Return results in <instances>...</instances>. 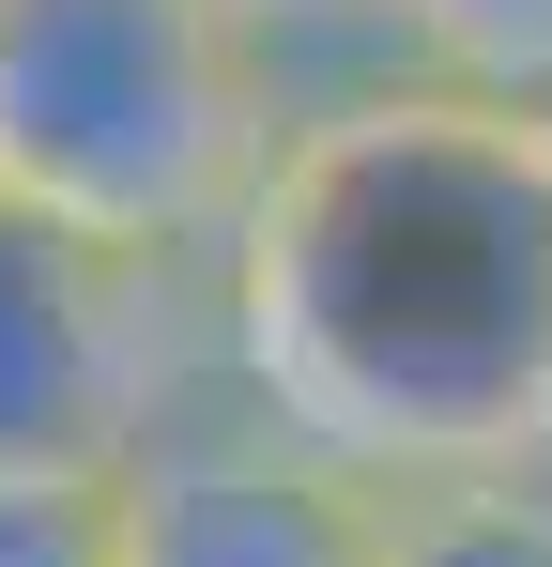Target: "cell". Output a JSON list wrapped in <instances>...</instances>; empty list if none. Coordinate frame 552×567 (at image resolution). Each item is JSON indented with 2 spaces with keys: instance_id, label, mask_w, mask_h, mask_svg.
Returning <instances> with one entry per match:
<instances>
[{
  "instance_id": "6da1fadb",
  "label": "cell",
  "mask_w": 552,
  "mask_h": 567,
  "mask_svg": "<svg viewBox=\"0 0 552 567\" xmlns=\"http://www.w3.org/2000/svg\"><path fill=\"white\" fill-rule=\"evenodd\" d=\"M215 291V399L368 491L552 475V107L446 78L292 93Z\"/></svg>"
},
{
  "instance_id": "7a4b0ae2",
  "label": "cell",
  "mask_w": 552,
  "mask_h": 567,
  "mask_svg": "<svg viewBox=\"0 0 552 567\" xmlns=\"http://www.w3.org/2000/svg\"><path fill=\"white\" fill-rule=\"evenodd\" d=\"M276 123L292 78L215 0H0V199L78 246L200 277Z\"/></svg>"
},
{
  "instance_id": "3957f363",
  "label": "cell",
  "mask_w": 552,
  "mask_h": 567,
  "mask_svg": "<svg viewBox=\"0 0 552 567\" xmlns=\"http://www.w3.org/2000/svg\"><path fill=\"white\" fill-rule=\"evenodd\" d=\"M215 399V291L0 199V475H123Z\"/></svg>"
},
{
  "instance_id": "277c9868",
  "label": "cell",
  "mask_w": 552,
  "mask_h": 567,
  "mask_svg": "<svg viewBox=\"0 0 552 567\" xmlns=\"http://www.w3.org/2000/svg\"><path fill=\"white\" fill-rule=\"evenodd\" d=\"M108 506H123V567H384L399 553V491L338 475L323 445H292L231 399L154 430Z\"/></svg>"
},
{
  "instance_id": "5b68a950",
  "label": "cell",
  "mask_w": 552,
  "mask_h": 567,
  "mask_svg": "<svg viewBox=\"0 0 552 567\" xmlns=\"http://www.w3.org/2000/svg\"><path fill=\"white\" fill-rule=\"evenodd\" d=\"M384 62L491 107H552V0H384Z\"/></svg>"
},
{
  "instance_id": "8992f818",
  "label": "cell",
  "mask_w": 552,
  "mask_h": 567,
  "mask_svg": "<svg viewBox=\"0 0 552 567\" xmlns=\"http://www.w3.org/2000/svg\"><path fill=\"white\" fill-rule=\"evenodd\" d=\"M384 567H552V475H507V491H399V553Z\"/></svg>"
},
{
  "instance_id": "52a82bcc",
  "label": "cell",
  "mask_w": 552,
  "mask_h": 567,
  "mask_svg": "<svg viewBox=\"0 0 552 567\" xmlns=\"http://www.w3.org/2000/svg\"><path fill=\"white\" fill-rule=\"evenodd\" d=\"M246 47H262L292 93H323V78H384V0H215Z\"/></svg>"
},
{
  "instance_id": "ba28073f",
  "label": "cell",
  "mask_w": 552,
  "mask_h": 567,
  "mask_svg": "<svg viewBox=\"0 0 552 567\" xmlns=\"http://www.w3.org/2000/svg\"><path fill=\"white\" fill-rule=\"evenodd\" d=\"M123 475H0V567H123Z\"/></svg>"
}]
</instances>
